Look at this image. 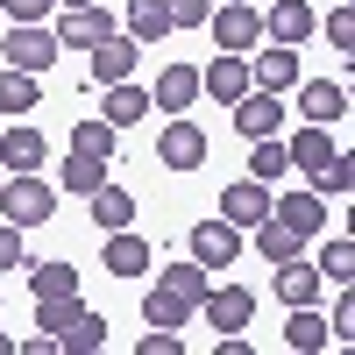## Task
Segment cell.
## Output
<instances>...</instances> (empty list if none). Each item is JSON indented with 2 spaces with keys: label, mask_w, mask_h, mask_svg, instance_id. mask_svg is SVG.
<instances>
[{
  "label": "cell",
  "mask_w": 355,
  "mask_h": 355,
  "mask_svg": "<svg viewBox=\"0 0 355 355\" xmlns=\"http://www.w3.org/2000/svg\"><path fill=\"white\" fill-rule=\"evenodd\" d=\"M334 334H327V320H320L313 306H291V320H284V348H299V355H320Z\"/></svg>",
  "instance_id": "26"
},
{
  "label": "cell",
  "mask_w": 355,
  "mask_h": 355,
  "mask_svg": "<svg viewBox=\"0 0 355 355\" xmlns=\"http://www.w3.org/2000/svg\"><path fill=\"white\" fill-rule=\"evenodd\" d=\"M57 0H0V21H43Z\"/></svg>",
  "instance_id": "38"
},
{
  "label": "cell",
  "mask_w": 355,
  "mask_h": 355,
  "mask_svg": "<svg viewBox=\"0 0 355 355\" xmlns=\"http://www.w3.org/2000/svg\"><path fill=\"white\" fill-rule=\"evenodd\" d=\"M234 256H242V227H234V220H199L192 227V263H199V270H227V263Z\"/></svg>",
  "instance_id": "5"
},
{
  "label": "cell",
  "mask_w": 355,
  "mask_h": 355,
  "mask_svg": "<svg viewBox=\"0 0 355 355\" xmlns=\"http://www.w3.org/2000/svg\"><path fill=\"white\" fill-rule=\"evenodd\" d=\"M284 157H291V164H299V171L313 178V185H320V171H327V164H334V142H327V128H320V121H306L299 135H291V142H284Z\"/></svg>",
  "instance_id": "21"
},
{
  "label": "cell",
  "mask_w": 355,
  "mask_h": 355,
  "mask_svg": "<svg viewBox=\"0 0 355 355\" xmlns=\"http://www.w3.org/2000/svg\"><path fill=\"white\" fill-rule=\"evenodd\" d=\"M313 28H320V15L306 8V0H270V15H263V36L270 43H313Z\"/></svg>",
  "instance_id": "11"
},
{
  "label": "cell",
  "mask_w": 355,
  "mask_h": 355,
  "mask_svg": "<svg viewBox=\"0 0 355 355\" xmlns=\"http://www.w3.org/2000/svg\"><path fill=\"white\" fill-rule=\"evenodd\" d=\"M206 21H214V43L234 50V57H249V50L263 43V15L249 8V0H227V8H220V15H206Z\"/></svg>",
  "instance_id": "7"
},
{
  "label": "cell",
  "mask_w": 355,
  "mask_h": 355,
  "mask_svg": "<svg viewBox=\"0 0 355 355\" xmlns=\"http://www.w3.org/2000/svg\"><path fill=\"white\" fill-rule=\"evenodd\" d=\"M270 291L284 306H320V291H327V277H320V263H306V256H284V263H270Z\"/></svg>",
  "instance_id": "9"
},
{
  "label": "cell",
  "mask_w": 355,
  "mask_h": 355,
  "mask_svg": "<svg viewBox=\"0 0 355 355\" xmlns=\"http://www.w3.org/2000/svg\"><path fill=\"white\" fill-rule=\"evenodd\" d=\"M291 93H299V114L320 121V128H334L341 114H348V85H334V78H299Z\"/></svg>",
  "instance_id": "12"
},
{
  "label": "cell",
  "mask_w": 355,
  "mask_h": 355,
  "mask_svg": "<svg viewBox=\"0 0 355 355\" xmlns=\"http://www.w3.org/2000/svg\"><path fill=\"white\" fill-rule=\"evenodd\" d=\"M36 100H43V78L36 71H0V114H8V121H21V114H36Z\"/></svg>",
  "instance_id": "23"
},
{
  "label": "cell",
  "mask_w": 355,
  "mask_h": 355,
  "mask_svg": "<svg viewBox=\"0 0 355 355\" xmlns=\"http://www.w3.org/2000/svg\"><path fill=\"white\" fill-rule=\"evenodd\" d=\"M256 256H263V263H284V256H306V234H299V227H284L277 214H263V220H256Z\"/></svg>",
  "instance_id": "24"
},
{
  "label": "cell",
  "mask_w": 355,
  "mask_h": 355,
  "mask_svg": "<svg viewBox=\"0 0 355 355\" xmlns=\"http://www.w3.org/2000/svg\"><path fill=\"white\" fill-rule=\"evenodd\" d=\"M178 348H185V341H178V327H150V334L135 341V355H178Z\"/></svg>",
  "instance_id": "39"
},
{
  "label": "cell",
  "mask_w": 355,
  "mask_h": 355,
  "mask_svg": "<svg viewBox=\"0 0 355 355\" xmlns=\"http://www.w3.org/2000/svg\"><path fill=\"white\" fill-rule=\"evenodd\" d=\"M284 171H291L284 142H277V135H256V142H249V178H256V185H277Z\"/></svg>",
  "instance_id": "29"
},
{
  "label": "cell",
  "mask_w": 355,
  "mask_h": 355,
  "mask_svg": "<svg viewBox=\"0 0 355 355\" xmlns=\"http://www.w3.org/2000/svg\"><path fill=\"white\" fill-rule=\"evenodd\" d=\"M107 348V320L100 313H78L64 334H57V355H100Z\"/></svg>",
  "instance_id": "28"
},
{
  "label": "cell",
  "mask_w": 355,
  "mask_h": 355,
  "mask_svg": "<svg viewBox=\"0 0 355 355\" xmlns=\"http://www.w3.org/2000/svg\"><path fill=\"white\" fill-rule=\"evenodd\" d=\"M142 64V43L128 36V28H107V36L85 50V71H93V85H114V78H135Z\"/></svg>",
  "instance_id": "3"
},
{
  "label": "cell",
  "mask_w": 355,
  "mask_h": 355,
  "mask_svg": "<svg viewBox=\"0 0 355 355\" xmlns=\"http://www.w3.org/2000/svg\"><path fill=\"white\" fill-rule=\"evenodd\" d=\"M121 28H128L135 43H164V36H171V15H164V0H128Z\"/></svg>",
  "instance_id": "27"
},
{
  "label": "cell",
  "mask_w": 355,
  "mask_h": 355,
  "mask_svg": "<svg viewBox=\"0 0 355 355\" xmlns=\"http://www.w3.org/2000/svg\"><path fill=\"white\" fill-rule=\"evenodd\" d=\"M284 128V93H263V85H249L242 100H234V135L256 142V135H277Z\"/></svg>",
  "instance_id": "6"
},
{
  "label": "cell",
  "mask_w": 355,
  "mask_h": 355,
  "mask_svg": "<svg viewBox=\"0 0 355 355\" xmlns=\"http://www.w3.org/2000/svg\"><path fill=\"white\" fill-rule=\"evenodd\" d=\"M327 43H334V50H355V8H348V0L327 15Z\"/></svg>",
  "instance_id": "37"
},
{
  "label": "cell",
  "mask_w": 355,
  "mask_h": 355,
  "mask_svg": "<svg viewBox=\"0 0 355 355\" xmlns=\"http://www.w3.org/2000/svg\"><path fill=\"white\" fill-rule=\"evenodd\" d=\"M157 164H164V171H199V164H206V135H199V121L171 114V128L157 135Z\"/></svg>",
  "instance_id": "8"
},
{
  "label": "cell",
  "mask_w": 355,
  "mask_h": 355,
  "mask_svg": "<svg viewBox=\"0 0 355 355\" xmlns=\"http://www.w3.org/2000/svg\"><path fill=\"white\" fill-rule=\"evenodd\" d=\"M199 313H206V327H220V334H242L249 320H256V291H249V284H206Z\"/></svg>",
  "instance_id": "4"
},
{
  "label": "cell",
  "mask_w": 355,
  "mask_h": 355,
  "mask_svg": "<svg viewBox=\"0 0 355 355\" xmlns=\"http://www.w3.org/2000/svg\"><path fill=\"white\" fill-rule=\"evenodd\" d=\"M57 214V185L43 171H8L0 178V220H15V227H43Z\"/></svg>",
  "instance_id": "1"
},
{
  "label": "cell",
  "mask_w": 355,
  "mask_h": 355,
  "mask_svg": "<svg viewBox=\"0 0 355 355\" xmlns=\"http://www.w3.org/2000/svg\"><path fill=\"white\" fill-rule=\"evenodd\" d=\"M0 355H15V341H8V334H0Z\"/></svg>",
  "instance_id": "42"
},
{
  "label": "cell",
  "mask_w": 355,
  "mask_h": 355,
  "mask_svg": "<svg viewBox=\"0 0 355 355\" xmlns=\"http://www.w3.org/2000/svg\"><path fill=\"white\" fill-rule=\"evenodd\" d=\"M57 50H64V43L50 36V21H0V57H8L15 71H36L43 78L57 64Z\"/></svg>",
  "instance_id": "2"
},
{
  "label": "cell",
  "mask_w": 355,
  "mask_h": 355,
  "mask_svg": "<svg viewBox=\"0 0 355 355\" xmlns=\"http://www.w3.org/2000/svg\"><path fill=\"white\" fill-rule=\"evenodd\" d=\"M0 178H8V171H0Z\"/></svg>",
  "instance_id": "44"
},
{
  "label": "cell",
  "mask_w": 355,
  "mask_h": 355,
  "mask_svg": "<svg viewBox=\"0 0 355 355\" xmlns=\"http://www.w3.org/2000/svg\"><path fill=\"white\" fill-rule=\"evenodd\" d=\"M114 142H121L114 121H78V128H71V150H85V157H107V164H114Z\"/></svg>",
  "instance_id": "34"
},
{
  "label": "cell",
  "mask_w": 355,
  "mask_h": 355,
  "mask_svg": "<svg viewBox=\"0 0 355 355\" xmlns=\"http://www.w3.org/2000/svg\"><path fill=\"white\" fill-rule=\"evenodd\" d=\"M107 28H114V15L93 0V8H64V15L50 21V36H57V43H71V50H93V43L107 36Z\"/></svg>",
  "instance_id": "13"
},
{
  "label": "cell",
  "mask_w": 355,
  "mask_h": 355,
  "mask_svg": "<svg viewBox=\"0 0 355 355\" xmlns=\"http://www.w3.org/2000/svg\"><path fill=\"white\" fill-rule=\"evenodd\" d=\"M85 206H93V227H100V234H114V227H135V192H128V185H114V178L85 192Z\"/></svg>",
  "instance_id": "18"
},
{
  "label": "cell",
  "mask_w": 355,
  "mask_h": 355,
  "mask_svg": "<svg viewBox=\"0 0 355 355\" xmlns=\"http://www.w3.org/2000/svg\"><path fill=\"white\" fill-rule=\"evenodd\" d=\"M57 185L85 199L93 185H107V157H85V150H71V157H64V171H57Z\"/></svg>",
  "instance_id": "30"
},
{
  "label": "cell",
  "mask_w": 355,
  "mask_h": 355,
  "mask_svg": "<svg viewBox=\"0 0 355 355\" xmlns=\"http://www.w3.org/2000/svg\"><path fill=\"white\" fill-rule=\"evenodd\" d=\"M270 214H277L284 227H299L306 242H313V234L327 227V199H320V192H284V199H270Z\"/></svg>",
  "instance_id": "22"
},
{
  "label": "cell",
  "mask_w": 355,
  "mask_h": 355,
  "mask_svg": "<svg viewBox=\"0 0 355 355\" xmlns=\"http://www.w3.org/2000/svg\"><path fill=\"white\" fill-rule=\"evenodd\" d=\"M164 15H171V28H199L214 15V0H164Z\"/></svg>",
  "instance_id": "36"
},
{
  "label": "cell",
  "mask_w": 355,
  "mask_h": 355,
  "mask_svg": "<svg viewBox=\"0 0 355 355\" xmlns=\"http://www.w3.org/2000/svg\"><path fill=\"white\" fill-rule=\"evenodd\" d=\"M43 157H50L43 128H28V121L0 128V171H43Z\"/></svg>",
  "instance_id": "17"
},
{
  "label": "cell",
  "mask_w": 355,
  "mask_h": 355,
  "mask_svg": "<svg viewBox=\"0 0 355 355\" xmlns=\"http://www.w3.org/2000/svg\"><path fill=\"white\" fill-rule=\"evenodd\" d=\"M100 270L107 277H150V242H142L135 227H114L107 249H100Z\"/></svg>",
  "instance_id": "10"
},
{
  "label": "cell",
  "mask_w": 355,
  "mask_h": 355,
  "mask_svg": "<svg viewBox=\"0 0 355 355\" xmlns=\"http://www.w3.org/2000/svg\"><path fill=\"white\" fill-rule=\"evenodd\" d=\"M142 114H150V85H135V78H114V85H100V121H114V128H135Z\"/></svg>",
  "instance_id": "14"
},
{
  "label": "cell",
  "mask_w": 355,
  "mask_h": 355,
  "mask_svg": "<svg viewBox=\"0 0 355 355\" xmlns=\"http://www.w3.org/2000/svg\"><path fill=\"white\" fill-rule=\"evenodd\" d=\"M78 313H85V306H78V291H57V299H36V327H43V334H64Z\"/></svg>",
  "instance_id": "33"
},
{
  "label": "cell",
  "mask_w": 355,
  "mask_h": 355,
  "mask_svg": "<svg viewBox=\"0 0 355 355\" xmlns=\"http://www.w3.org/2000/svg\"><path fill=\"white\" fill-rule=\"evenodd\" d=\"M249 78L263 85V93H291V85H299V50H291V43H263Z\"/></svg>",
  "instance_id": "15"
},
{
  "label": "cell",
  "mask_w": 355,
  "mask_h": 355,
  "mask_svg": "<svg viewBox=\"0 0 355 355\" xmlns=\"http://www.w3.org/2000/svg\"><path fill=\"white\" fill-rule=\"evenodd\" d=\"M263 214H270V185H256V178H242V185H227L220 192V220H234V227H256Z\"/></svg>",
  "instance_id": "19"
},
{
  "label": "cell",
  "mask_w": 355,
  "mask_h": 355,
  "mask_svg": "<svg viewBox=\"0 0 355 355\" xmlns=\"http://www.w3.org/2000/svg\"><path fill=\"white\" fill-rule=\"evenodd\" d=\"M0 128H8V114H0Z\"/></svg>",
  "instance_id": "43"
},
{
  "label": "cell",
  "mask_w": 355,
  "mask_h": 355,
  "mask_svg": "<svg viewBox=\"0 0 355 355\" xmlns=\"http://www.w3.org/2000/svg\"><path fill=\"white\" fill-rule=\"evenodd\" d=\"M21 270H28V291H36V299L78 291V263H21Z\"/></svg>",
  "instance_id": "31"
},
{
  "label": "cell",
  "mask_w": 355,
  "mask_h": 355,
  "mask_svg": "<svg viewBox=\"0 0 355 355\" xmlns=\"http://www.w3.org/2000/svg\"><path fill=\"white\" fill-rule=\"evenodd\" d=\"M206 284H214V270H199L192 256H185V263H164V270H157V291H171V299H185V306H199V299H206Z\"/></svg>",
  "instance_id": "25"
},
{
  "label": "cell",
  "mask_w": 355,
  "mask_h": 355,
  "mask_svg": "<svg viewBox=\"0 0 355 355\" xmlns=\"http://www.w3.org/2000/svg\"><path fill=\"white\" fill-rule=\"evenodd\" d=\"M320 277H327V284H355V234H334V242H327Z\"/></svg>",
  "instance_id": "35"
},
{
  "label": "cell",
  "mask_w": 355,
  "mask_h": 355,
  "mask_svg": "<svg viewBox=\"0 0 355 355\" xmlns=\"http://www.w3.org/2000/svg\"><path fill=\"white\" fill-rule=\"evenodd\" d=\"M249 85H256V78H249V57H234V50H220V57H214V64H206V71H199V93H214V100H227V107H234V100H242V93H249Z\"/></svg>",
  "instance_id": "16"
},
{
  "label": "cell",
  "mask_w": 355,
  "mask_h": 355,
  "mask_svg": "<svg viewBox=\"0 0 355 355\" xmlns=\"http://www.w3.org/2000/svg\"><path fill=\"white\" fill-rule=\"evenodd\" d=\"M199 306H185V299H171V291H157L150 284V299H142V320H150V327H185Z\"/></svg>",
  "instance_id": "32"
},
{
  "label": "cell",
  "mask_w": 355,
  "mask_h": 355,
  "mask_svg": "<svg viewBox=\"0 0 355 355\" xmlns=\"http://www.w3.org/2000/svg\"><path fill=\"white\" fill-rule=\"evenodd\" d=\"M0 270H21V227L0 220Z\"/></svg>",
  "instance_id": "40"
},
{
  "label": "cell",
  "mask_w": 355,
  "mask_h": 355,
  "mask_svg": "<svg viewBox=\"0 0 355 355\" xmlns=\"http://www.w3.org/2000/svg\"><path fill=\"white\" fill-rule=\"evenodd\" d=\"M57 8H93V0H57Z\"/></svg>",
  "instance_id": "41"
},
{
  "label": "cell",
  "mask_w": 355,
  "mask_h": 355,
  "mask_svg": "<svg viewBox=\"0 0 355 355\" xmlns=\"http://www.w3.org/2000/svg\"><path fill=\"white\" fill-rule=\"evenodd\" d=\"M199 100V64H164L157 71V93H150V107H164V114H185Z\"/></svg>",
  "instance_id": "20"
}]
</instances>
